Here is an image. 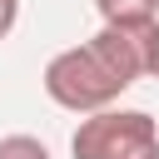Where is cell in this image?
Returning a JSON list of instances; mask_svg holds the SVG:
<instances>
[{
  "label": "cell",
  "instance_id": "cell-6",
  "mask_svg": "<svg viewBox=\"0 0 159 159\" xmlns=\"http://www.w3.org/2000/svg\"><path fill=\"white\" fill-rule=\"evenodd\" d=\"M15 20H20V0H0V40L15 30Z\"/></svg>",
  "mask_w": 159,
  "mask_h": 159
},
{
  "label": "cell",
  "instance_id": "cell-5",
  "mask_svg": "<svg viewBox=\"0 0 159 159\" xmlns=\"http://www.w3.org/2000/svg\"><path fill=\"white\" fill-rule=\"evenodd\" d=\"M144 50H149V75L159 80V20L144 30Z\"/></svg>",
  "mask_w": 159,
  "mask_h": 159
},
{
  "label": "cell",
  "instance_id": "cell-1",
  "mask_svg": "<svg viewBox=\"0 0 159 159\" xmlns=\"http://www.w3.org/2000/svg\"><path fill=\"white\" fill-rule=\"evenodd\" d=\"M129 84L109 70V60L84 40L75 50H60L50 65H45V94L60 104V109H75V114H94V109H109Z\"/></svg>",
  "mask_w": 159,
  "mask_h": 159
},
{
  "label": "cell",
  "instance_id": "cell-2",
  "mask_svg": "<svg viewBox=\"0 0 159 159\" xmlns=\"http://www.w3.org/2000/svg\"><path fill=\"white\" fill-rule=\"evenodd\" d=\"M75 159H159V129L144 109H94L70 139Z\"/></svg>",
  "mask_w": 159,
  "mask_h": 159
},
{
  "label": "cell",
  "instance_id": "cell-4",
  "mask_svg": "<svg viewBox=\"0 0 159 159\" xmlns=\"http://www.w3.org/2000/svg\"><path fill=\"white\" fill-rule=\"evenodd\" d=\"M0 159H50V149L35 134H5L0 139Z\"/></svg>",
  "mask_w": 159,
  "mask_h": 159
},
{
  "label": "cell",
  "instance_id": "cell-3",
  "mask_svg": "<svg viewBox=\"0 0 159 159\" xmlns=\"http://www.w3.org/2000/svg\"><path fill=\"white\" fill-rule=\"evenodd\" d=\"M104 25H154L159 20V0H94Z\"/></svg>",
  "mask_w": 159,
  "mask_h": 159
}]
</instances>
